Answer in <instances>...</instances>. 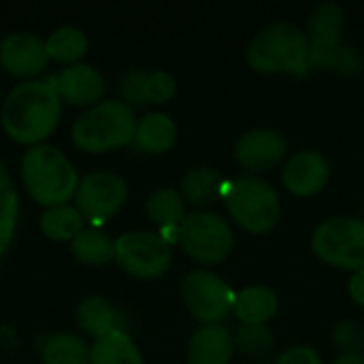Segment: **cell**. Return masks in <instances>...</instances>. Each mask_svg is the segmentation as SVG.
I'll return each instance as SVG.
<instances>
[{
  "mask_svg": "<svg viewBox=\"0 0 364 364\" xmlns=\"http://www.w3.org/2000/svg\"><path fill=\"white\" fill-rule=\"evenodd\" d=\"M62 98L51 79H28L17 83L0 107L4 132L23 145H38L58 128L62 117Z\"/></svg>",
  "mask_w": 364,
  "mask_h": 364,
  "instance_id": "6da1fadb",
  "label": "cell"
},
{
  "mask_svg": "<svg viewBox=\"0 0 364 364\" xmlns=\"http://www.w3.org/2000/svg\"><path fill=\"white\" fill-rule=\"evenodd\" d=\"M245 60L252 70L262 75L303 77L311 70L307 34L292 21H277L254 34Z\"/></svg>",
  "mask_w": 364,
  "mask_h": 364,
  "instance_id": "7a4b0ae2",
  "label": "cell"
},
{
  "mask_svg": "<svg viewBox=\"0 0 364 364\" xmlns=\"http://www.w3.org/2000/svg\"><path fill=\"white\" fill-rule=\"evenodd\" d=\"M19 171L26 190L45 209L66 205L77 194L79 175L55 145L38 143L28 147L21 156Z\"/></svg>",
  "mask_w": 364,
  "mask_h": 364,
  "instance_id": "3957f363",
  "label": "cell"
},
{
  "mask_svg": "<svg viewBox=\"0 0 364 364\" xmlns=\"http://www.w3.org/2000/svg\"><path fill=\"white\" fill-rule=\"evenodd\" d=\"M136 115L122 98H105L87 107L70 126L73 143L87 154H102L132 143Z\"/></svg>",
  "mask_w": 364,
  "mask_h": 364,
  "instance_id": "277c9868",
  "label": "cell"
},
{
  "mask_svg": "<svg viewBox=\"0 0 364 364\" xmlns=\"http://www.w3.org/2000/svg\"><path fill=\"white\" fill-rule=\"evenodd\" d=\"M224 203L230 220L250 235H267L282 218L277 190L256 175H241L232 179Z\"/></svg>",
  "mask_w": 364,
  "mask_h": 364,
  "instance_id": "5b68a950",
  "label": "cell"
},
{
  "mask_svg": "<svg viewBox=\"0 0 364 364\" xmlns=\"http://www.w3.org/2000/svg\"><path fill=\"white\" fill-rule=\"evenodd\" d=\"M311 250L328 267L360 271L364 269V222L352 215L320 222L311 235Z\"/></svg>",
  "mask_w": 364,
  "mask_h": 364,
  "instance_id": "8992f818",
  "label": "cell"
},
{
  "mask_svg": "<svg viewBox=\"0 0 364 364\" xmlns=\"http://www.w3.org/2000/svg\"><path fill=\"white\" fill-rule=\"evenodd\" d=\"M179 245L192 260L200 264H220L232 254L235 235L222 215L203 209L188 213L181 222Z\"/></svg>",
  "mask_w": 364,
  "mask_h": 364,
  "instance_id": "52a82bcc",
  "label": "cell"
},
{
  "mask_svg": "<svg viewBox=\"0 0 364 364\" xmlns=\"http://www.w3.org/2000/svg\"><path fill=\"white\" fill-rule=\"evenodd\" d=\"M115 260L132 277L156 279L173 264V250L160 232L132 230L115 239Z\"/></svg>",
  "mask_w": 364,
  "mask_h": 364,
  "instance_id": "ba28073f",
  "label": "cell"
},
{
  "mask_svg": "<svg viewBox=\"0 0 364 364\" xmlns=\"http://www.w3.org/2000/svg\"><path fill=\"white\" fill-rule=\"evenodd\" d=\"M237 292L220 275L196 269L181 282V299L188 311L203 324H220L235 307Z\"/></svg>",
  "mask_w": 364,
  "mask_h": 364,
  "instance_id": "9c48e42d",
  "label": "cell"
},
{
  "mask_svg": "<svg viewBox=\"0 0 364 364\" xmlns=\"http://www.w3.org/2000/svg\"><path fill=\"white\" fill-rule=\"evenodd\" d=\"M128 200V183L113 171H90L79 179L75 203L81 215L92 224L113 218Z\"/></svg>",
  "mask_w": 364,
  "mask_h": 364,
  "instance_id": "30bf717a",
  "label": "cell"
},
{
  "mask_svg": "<svg viewBox=\"0 0 364 364\" xmlns=\"http://www.w3.org/2000/svg\"><path fill=\"white\" fill-rule=\"evenodd\" d=\"M346 32V13L337 2H320L307 17L309 66L316 70H333L341 51Z\"/></svg>",
  "mask_w": 364,
  "mask_h": 364,
  "instance_id": "8fae6325",
  "label": "cell"
},
{
  "mask_svg": "<svg viewBox=\"0 0 364 364\" xmlns=\"http://www.w3.org/2000/svg\"><path fill=\"white\" fill-rule=\"evenodd\" d=\"M288 156V141L275 128H252L235 143V160L250 175L277 168Z\"/></svg>",
  "mask_w": 364,
  "mask_h": 364,
  "instance_id": "7c38bea8",
  "label": "cell"
},
{
  "mask_svg": "<svg viewBox=\"0 0 364 364\" xmlns=\"http://www.w3.org/2000/svg\"><path fill=\"white\" fill-rule=\"evenodd\" d=\"M49 62L45 41L32 32H9L0 38V66L13 77L34 79Z\"/></svg>",
  "mask_w": 364,
  "mask_h": 364,
  "instance_id": "4fadbf2b",
  "label": "cell"
},
{
  "mask_svg": "<svg viewBox=\"0 0 364 364\" xmlns=\"http://www.w3.org/2000/svg\"><path fill=\"white\" fill-rule=\"evenodd\" d=\"M284 188L299 198L320 194L331 181V162L324 154L314 149L296 151L288 158L282 173Z\"/></svg>",
  "mask_w": 364,
  "mask_h": 364,
  "instance_id": "5bb4252c",
  "label": "cell"
},
{
  "mask_svg": "<svg viewBox=\"0 0 364 364\" xmlns=\"http://www.w3.org/2000/svg\"><path fill=\"white\" fill-rule=\"evenodd\" d=\"M55 85L62 102H70L75 107H92L100 100L105 92V77L98 68L85 62L68 64L58 73L49 75Z\"/></svg>",
  "mask_w": 364,
  "mask_h": 364,
  "instance_id": "9a60e30c",
  "label": "cell"
},
{
  "mask_svg": "<svg viewBox=\"0 0 364 364\" xmlns=\"http://www.w3.org/2000/svg\"><path fill=\"white\" fill-rule=\"evenodd\" d=\"M232 335L222 324H203L188 341V364H230Z\"/></svg>",
  "mask_w": 364,
  "mask_h": 364,
  "instance_id": "2e32d148",
  "label": "cell"
},
{
  "mask_svg": "<svg viewBox=\"0 0 364 364\" xmlns=\"http://www.w3.org/2000/svg\"><path fill=\"white\" fill-rule=\"evenodd\" d=\"M149 220L160 228L162 239L168 243L179 241V226L186 220V200L175 188H158L145 200Z\"/></svg>",
  "mask_w": 364,
  "mask_h": 364,
  "instance_id": "e0dca14e",
  "label": "cell"
},
{
  "mask_svg": "<svg viewBox=\"0 0 364 364\" xmlns=\"http://www.w3.org/2000/svg\"><path fill=\"white\" fill-rule=\"evenodd\" d=\"M132 143L136 145V149L151 154V156L166 154L177 143V124L173 122L171 115H166L162 111L145 113L136 122Z\"/></svg>",
  "mask_w": 364,
  "mask_h": 364,
  "instance_id": "ac0fdd59",
  "label": "cell"
},
{
  "mask_svg": "<svg viewBox=\"0 0 364 364\" xmlns=\"http://www.w3.org/2000/svg\"><path fill=\"white\" fill-rule=\"evenodd\" d=\"M232 314L241 324L267 326L279 314V299L267 286H247L237 292Z\"/></svg>",
  "mask_w": 364,
  "mask_h": 364,
  "instance_id": "d6986e66",
  "label": "cell"
},
{
  "mask_svg": "<svg viewBox=\"0 0 364 364\" xmlns=\"http://www.w3.org/2000/svg\"><path fill=\"white\" fill-rule=\"evenodd\" d=\"M90 364H145V360L136 343L117 328L107 337L94 339L90 346Z\"/></svg>",
  "mask_w": 364,
  "mask_h": 364,
  "instance_id": "ffe728a7",
  "label": "cell"
},
{
  "mask_svg": "<svg viewBox=\"0 0 364 364\" xmlns=\"http://www.w3.org/2000/svg\"><path fill=\"white\" fill-rule=\"evenodd\" d=\"M43 364H90V348L85 341L68 331L49 335L41 346Z\"/></svg>",
  "mask_w": 364,
  "mask_h": 364,
  "instance_id": "44dd1931",
  "label": "cell"
},
{
  "mask_svg": "<svg viewBox=\"0 0 364 364\" xmlns=\"http://www.w3.org/2000/svg\"><path fill=\"white\" fill-rule=\"evenodd\" d=\"M83 222L85 218L81 215L77 205H68V203L47 207L38 218V226L43 235L53 241H73L85 228Z\"/></svg>",
  "mask_w": 364,
  "mask_h": 364,
  "instance_id": "7402d4cb",
  "label": "cell"
},
{
  "mask_svg": "<svg viewBox=\"0 0 364 364\" xmlns=\"http://www.w3.org/2000/svg\"><path fill=\"white\" fill-rule=\"evenodd\" d=\"M77 322L94 339L107 337L109 333L117 331L115 309L102 296H85L77 305Z\"/></svg>",
  "mask_w": 364,
  "mask_h": 364,
  "instance_id": "603a6c76",
  "label": "cell"
},
{
  "mask_svg": "<svg viewBox=\"0 0 364 364\" xmlns=\"http://www.w3.org/2000/svg\"><path fill=\"white\" fill-rule=\"evenodd\" d=\"M222 194V179L209 166H194L181 179V196L190 205L207 207Z\"/></svg>",
  "mask_w": 364,
  "mask_h": 364,
  "instance_id": "cb8c5ba5",
  "label": "cell"
},
{
  "mask_svg": "<svg viewBox=\"0 0 364 364\" xmlns=\"http://www.w3.org/2000/svg\"><path fill=\"white\" fill-rule=\"evenodd\" d=\"M70 250L73 256L85 264H105L109 260H115V239H111L96 226L83 228L70 241Z\"/></svg>",
  "mask_w": 364,
  "mask_h": 364,
  "instance_id": "d4e9b609",
  "label": "cell"
},
{
  "mask_svg": "<svg viewBox=\"0 0 364 364\" xmlns=\"http://www.w3.org/2000/svg\"><path fill=\"white\" fill-rule=\"evenodd\" d=\"M45 49L49 60L77 64L87 51V36L77 26H60L45 38Z\"/></svg>",
  "mask_w": 364,
  "mask_h": 364,
  "instance_id": "484cf974",
  "label": "cell"
},
{
  "mask_svg": "<svg viewBox=\"0 0 364 364\" xmlns=\"http://www.w3.org/2000/svg\"><path fill=\"white\" fill-rule=\"evenodd\" d=\"M17 215H19V196L9 171L0 162V260L13 243Z\"/></svg>",
  "mask_w": 364,
  "mask_h": 364,
  "instance_id": "4316f807",
  "label": "cell"
},
{
  "mask_svg": "<svg viewBox=\"0 0 364 364\" xmlns=\"http://www.w3.org/2000/svg\"><path fill=\"white\" fill-rule=\"evenodd\" d=\"M232 343L250 356H260L273 348V333L267 326L239 324V328L232 335Z\"/></svg>",
  "mask_w": 364,
  "mask_h": 364,
  "instance_id": "83f0119b",
  "label": "cell"
},
{
  "mask_svg": "<svg viewBox=\"0 0 364 364\" xmlns=\"http://www.w3.org/2000/svg\"><path fill=\"white\" fill-rule=\"evenodd\" d=\"M147 75H149V70H141V68H130L122 75L117 90H119V96L126 105H130V107L147 105V98H145Z\"/></svg>",
  "mask_w": 364,
  "mask_h": 364,
  "instance_id": "f1b7e54d",
  "label": "cell"
},
{
  "mask_svg": "<svg viewBox=\"0 0 364 364\" xmlns=\"http://www.w3.org/2000/svg\"><path fill=\"white\" fill-rule=\"evenodd\" d=\"M175 92H177V81L166 70H151L147 75V85H145L147 105L168 102L175 96Z\"/></svg>",
  "mask_w": 364,
  "mask_h": 364,
  "instance_id": "f546056e",
  "label": "cell"
},
{
  "mask_svg": "<svg viewBox=\"0 0 364 364\" xmlns=\"http://www.w3.org/2000/svg\"><path fill=\"white\" fill-rule=\"evenodd\" d=\"M333 339H335L337 348L343 350V354H360V348H364L363 328L352 320L339 322L333 328Z\"/></svg>",
  "mask_w": 364,
  "mask_h": 364,
  "instance_id": "4dcf8cb0",
  "label": "cell"
},
{
  "mask_svg": "<svg viewBox=\"0 0 364 364\" xmlns=\"http://www.w3.org/2000/svg\"><path fill=\"white\" fill-rule=\"evenodd\" d=\"M333 70L339 73V75H343V77H354V75H358V73L363 70V55H360V51H358L356 47H352V45L346 43V45L341 47L337 60H335Z\"/></svg>",
  "mask_w": 364,
  "mask_h": 364,
  "instance_id": "1f68e13d",
  "label": "cell"
},
{
  "mask_svg": "<svg viewBox=\"0 0 364 364\" xmlns=\"http://www.w3.org/2000/svg\"><path fill=\"white\" fill-rule=\"evenodd\" d=\"M275 364H322V358L309 346H294L286 350Z\"/></svg>",
  "mask_w": 364,
  "mask_h": 364,
  "instance_id": "d6a6232c",
  "label": "cell"
},
{
  "mask_svg": "<svg viewBox=\"0 0 364 364\" xmlns=\"http://www.w3.org/2000/svg\"><path fill=\"white\" fill-rule=\"evenodd\" d=\"M348 292H350V296H352V301L356 305L364 307V269L352 273V277L348 282Z\"/></svg>",
  "mask_w": 364,
  "mask_h": 364,
  "instance_id": "836d02e7",
  "label": "cell"
},
{
  "mask_svg": "<svg viewBox=\"0 0 364 364\" xmlns=\"http://www.w3.org/2000/svg\"><path fill=\"white\" fill-rule=\"evenodd\" d=\"M333 364H364V354H341Z\"/></svg>",
  "mask_w": 364,
  "mask_h": 364,
  "instance_id": "e575fe53",
  "label": "cell"
},
{
  "mask_svg": "<svg viewBox=\"0 0 364 364\" xmlns=\"http://www.w3.org/2000/svg\"><path fill=\"white\" fill-rule=\"evenodd\" d=\"M363 222H364V205H363Z\"/></svg>",
  "mask_w": 364,
  "mask_h": 364,
  "instance_id": "d590c367",
  "label": "cell"
}]
</instances>
